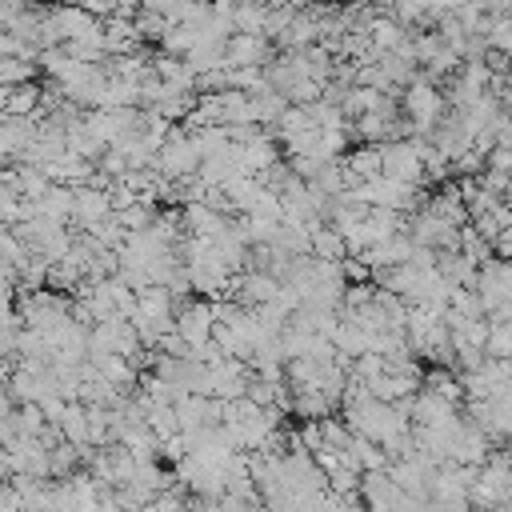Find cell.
I'll list each match as a JSON object with an SVG mask.
<instances>
[{"mask_svg": "<svg viewBox=\"0 0 512 512\" xmlns=\"http://www.w3.org/2000/svg\"><path fill=\"white\" fill-rule=\"evenodd\" d=\"M400 112H404V120H408V128H412V132L428 136V132L436 128V120L448 112V100H444L440 84H436V80H428V76L420 72L412 84H404Z\"/></svg>", "mask_w": 512, "mask_h": 512, "instance_id": "1", "label": "cell"}, {"mask_svg": "<svg viewBox=\"0 0 512 512\" xmlns=\"http://www.w3.org/2000/svg\"><path fill=\"white\" fill-rule=\"evenodd\" d=\"M200 148H196V136L192 132H168V140L160 144L152 168L164 176V180H192L200 172Z\"/></svg>", "mask_w": 512, "mask_h": 512, "instance_id": "2", "label": "cell"}, {"mask_svg": "<svg viewBox=\"0 0 512 512\" xmlns=\"http://www.w3.org/2000/svg\"><path fill=\"white\" fill-rule=\"evenodd\" d=\"M176 332L192 344V348H200V344H208L212 340V332H216V300H188V304H180L176 308Z\"/></svg>", "mask_w": 512, "mask_h": 512, "instance_id": "3", "label": "cell"}, {"mask_svg": "<svg viewBox=\"0 0 512 512\" xmlns=\"http://www.w3.org/2000/svg\"><path fill=\"white\" fill-rule=\"evenodd\" d=\"M116 212V204H112V192H108V184L100 180H88V184H76V204H72V220L88 232V228H96L100 220H108Z\"/></svg>", "mask_w": 512, "mask_h": 512, "instance_id": "4", "label": "cell"}, {"mask_svg": "<svg viewBox=\"0 0 512 512\" xmlns=\"http://www.w3.org/2000/svg\"><path fill=\"white\" fill-rule=\"evenodd\" d=\"M276 56L272 36L268 32H232L224 44V64H256L268 68V60Z\"/></svg>", "mask_w": 512, "mask_h": 512, "instance_id": "5", "label": "cell"}, {"mask_svg": "<svg viewBox=\"0 0 512 512\" xmlns=\"http://www.w3.org/2000/svg\"><path fill=\"white\" fill-rule=\"evenodd\" d=\"M360 496L368 508H408V492L396 484L388 468H372L360 476Z\"/></svg>", "mask_w": 512, "mask_h": 512, "instance_id": "6", "label": "cell"}, {"mask_svg": "<svg viewBox=\"0 0 512 512\" xmlns=\"http://www.w3.org/2000/svg\"><path fill=\"white\" fill-rule=\"evenodd\" d=\"M184 232L188 236H220L224 228H232V220H228V212L224 208H216L212 200H188L184 208Z\"/></svg>", "mask_w": 512, "mask_h": 512, "instance_id": "7", "label": "cell"}, {"mask_svg": "<svg viewBox=\"0 0 512 512\" xmlns=\"http://www.w3.org/2000/svg\"><path fill=\"white\" fill-rule=\"evenodd\" d=\"M340 160H344L352 184H356V180H372V176H380V144H364V140H360V144H356L352 152H344Z\"/></svg>", "mask_w": 512, "mask_h": 512, "instance_id": "8", "label": "cell"}, {"mask_svg": "<svg viewBox=\"0 0 512 512\" xmlns=\"http://www.w3.org/2000/svg\"><path fill=\"white\" fill-rule=\"evenodd\" d=\"M12 428H16V436H44L52 424H48V412L40 404H16L12 408Z\"/></svg>", "mask_w": 512, "mask_h": 512, "instance_id": "9", "label": "cell"}, {"mask_svg": "<svg viewBox=\"0 0 512 512\" xmlns=\"http://www.w3.org/2000/svg\"><path fill=\"white\" fill-rule=\"evenodd\" d=\"M36 72V60H24V56H0V84H28Z\"/></svg>", "mask_w": 512, "mask_h": 512, "instance_id": "10", "label": "cell"}]
</instances>
